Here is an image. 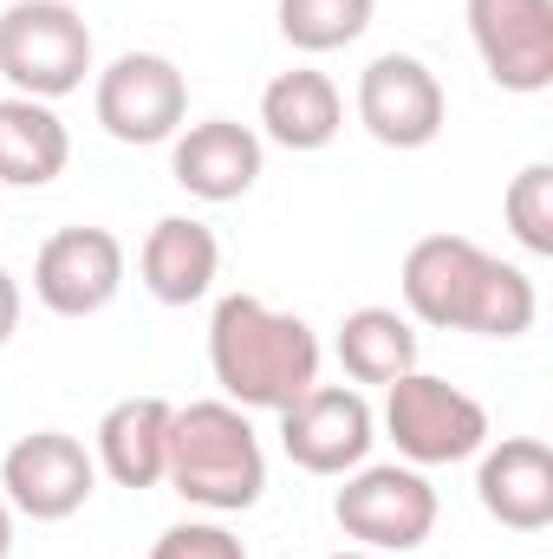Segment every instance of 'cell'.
Returning <instances> with one entry per match:
<instances>
[{
    "label": "cell",
    "mask_w": 553,
    "mask_h": 559,
    "mask_svg": "<svg viewBox=\"0 0 553 559\" xmlns=\"http://www.w3.org/2000/svg\"><path fill=\"white\" fill-rule=\"evenodd\" d=\"M404 306L436 332H475V338H521L541 312L534 280L469 235H423L404 254Z\"/></svg>",
    "instance_id": "obj_1"
},
{
    "label": "cell",
    "mask_w": 553,
    "mask_h": 559,
    "mask_svg": "<svg viewBox=\"0 0 553 559\" xmlns=\"http://www.w3.org/2000/svg\"><path fill=\"white\" fill-rule=\"evenodd\" d=\"M209 371L235 411H293L319 384V338L299 312H280L255 293L215 299Z\"/></svg>",
    "instance_id": "obj_2"
},
{
    "label": "cell",
    "mask_w": 553,
    "mask_h": 559,
    "mask_svg": "<svg viewBox=\"0 0 553 559\" xmlns=\"http://www.w3.org/2000/svg\"><path fill=\"white\" fill-rule=\"evenodd\" d=\"M163 481L202 514H248L268 495V455H261V436H255L248 411H235L228 397L183 404L169 417Z\"/></svg>",
    "instance_id": "obj_3"
},
{
    "label": "cell",
    "mask_w": 553,
    "mask_h": 559,
    "mask_svg": "<svg viewBox=\"0 0 553 559\" xmlns=\"http://www.w3.org/2000/svg\"><path fill=\"white\" fill-rule=\"evenodd\" d=\"M92 72V26L72 0H13L0 7V79L13 98H66Z\"/></svg>",
    "instance_id": "obj_4"
},
{
    "label": "cell",
    "mask_w": 553,
    "mask_h": 559,
    "mask_svg": "<svg viewBox=\"0 0 553 559\" xmlns=\"http://www.w3.org/2000/svg\"><path fill=\"white\" fill-rule=\"evenodd\" d=\"M385 436L411 468H449L489 449V411L449 378L404 371L398 384H385Z\"/></svg>",
    "instance_id": "obj_5"
},
{
    "label": "cell",
    "mask_w": 553,
    "mask_h": 559,
    "mask_svg": "<svg viewBox=\"0 0 553 559\" xmlns=\"http://www.w3.org/2000/svg\"><path fill=\"white\" fill-rule=\"evenodd\" d=\"M332 521L365 554H411L436 527V488L411 462H378V468L358 462L345 475V488L332 495Z\"/></svg>",
    "instance_id": "obj_6"
},
{
    "label": "cell",
    "mask_w": 553,
    "mask_h": 559,
    "mask_svg": "<svg viewBox=\"0 0 553 559\" xmlns=\"http://www.w3.org/2000/svg\"><path fill=\"white\" fill-rule=\"evenodd\" d=\"M92 111L105 124V138L118 143H169L189 118V79L176 72V59L163 52H118L98 72Z\"/></svg>",
    "instance_id": "obj_7"
},
{
    "label": "cell",
    "mask_w": 553,
    "mask_h": 559,
    "mask_svg": "<svg viewBox=\"0 0 553 559\" xmlns=\"http://www.w3.org/2000/svg\"><path fill=\"white\" fill-rule=\"evenodd\" d=\"M0 488H7V508L26 521H72L98 488V462L85 455L79 436L33 429L0 455Z\"/></svg>",
    "instance_id": "obj_8"
},
{
    "label": "cell",
    "mask_w": 553,
    "mask_h": 559,
    "mask_svg": "<svg viewBox=\"0 0 553 559\" xmlns=\"http://www.w3.org/2000/svg\"><path fill=\"white\" fill-rule=\"evenodd\" d=\"M125 286V241L111 228H59L33 254V299L59 319H92Z\"/></svg>",
    "instance_id": "obj_9"
},
{
    "label": "cell",
    "mask_w": 553,
    "mask_h": 559,
    "mask_svg": "<svg viewBox=\"0 0 553 559\" xmlns=\"http://www.w3.org/2000/svg\"><path fill=\"white\" fill-rule=\"evenodd\" d=\"M378 442V417L352 384H313L293 411H280V449L306 475H352Z\"/></svg>",
    "instance_id": "obj_10"
},
{
    "label": "cell",
    "mask_w": 553,
    "mask_h": 559,
    "mask_svg": "<svg viewBox=\"0 0 553 559\" xmlns=\"http://www.w3.org/2000/svg\"><path fill=\"white\" fill-rule=\"evenodd\" d=\"M449 98L436 85V72L416 52H378L358 72V124L385 150H423L443 138Z\"/></svg>",
    "instance_id": "obj_11"
},
{
    "label": "cell",
    "mask_w": 553,
    "mask_h": 559,
    "mask_svg": "<svg viewBox=\"0 0 553 559\" xmlns=\"http://www.w3.org/2000/svg\"><path fill=\"white\" fill-rule=\"evenodd\" d=\"M469 39L502 92L534 98L553 85V0H469Z\"/></svg>",
    "instance_id": "obj_12"
},
{
    "label": "cell",
    "mask_w": 553,
    "mask_h": 559,
    "mask_svg": "<svg viewBox=\"0 0 553 559\" xmlns=\"http://www.w3.org/2000/svg\"><path fill=\"white\" fill-rule=\"evenodd\" d=\"M475 501L489 521H502L515 534L553 527V449L541 436H502L495 449H482Z\"/></svg>",
    "instance_id": "obj_13"
},
{
    "label": "cell",
    "mask_w": 553,
    "mask_h": 559,
    "mask_svg": "<svg viewBox=\"0 0 553 559\" xmlns=\"http://www.w3.org/2000/svg\"><path fill=\"white\" fill-rule=\"evenodd\" d=\"M261 163H268L261 131H248L235 118L189 124V131H176V150H169V176L196 202H242L261 182Z\"/></svg>",
    "instance_id": "obj_14"
},
{
    "label": "cell",
    "mask_w": 553,
    "mask_h": 559,
    "mask_svg": "<svg viewBox=\"0 0 553 559\" xmlns=\"http://www.w3.org/2000/svg\"><path fill=\"white\" fill-rule=\"evenodd\" d=\"M138 274L143 293L156 306H196L215 293V274H222V241L215 228H202L196 215H163L138 248Z\"/></svg>",
    "instance_id": "obj_15"
},
{
    "label": "cell",
    "mask_w": 553,
    "mask_h": 559,
    "mask_svg": "<svg viewBox=\"0 0 553 559\" xmlns=\"http://www.w3.org/2000/svg\"><path fill=\"white\" fill-rule=\"evenodd\" d=\"M169 417L176 404L169 397H125L98 417V468L118 481V488H156L163 481V462H169Z\"/></svg>",
    "instance_id": "obj_16"
},
{
    "label": "cell",
    "mask_w": 553,
    "mask_h": 559,
    "mask_svg": "<svg viewBox=\"0 0 553 559\" xmlns=\"http://www.w3.org/2000/svg\"><path fill=\"white\" fill-rule=\"evenodd\" d=\"M339 131H345V98L326 72L293 66V72L268 79V92H261V138L268 143L306 156V150H326Z\"/></svg>",
    "instance_id": "obj_17"
},
{
    "label": "cell",
    "mask_w": 553,
    "mask_h": 559,
    "mask_svg": "<svg viewBox=\"0 0 553 559\" xmlns=\"http://www.w3.org/2000/svg\"><path fill=\"white\" fill-rule=\"evenodd\" d=\"M72 163V131L59 124L52 105L39 98H0V182L13 189H46Z\"/></svg>",
    "instance_id": "obj_18"
},
{
    "label": "cell",
    "mask_w": 553,
    "mask_h": 559,
    "mask_svg": "<svg viewBox=\"0 0 553 559\" xmlns=\"http://www.w3.org/2000/svg\"><path fill=\"white\" fill-rule=\"evenodd\" d=\"M339 365L352 384H398L416 371V325L398 306H358L339 325Z\"/></svg>",
    "instance_id": "obj_19"
},
{
    "label": "cell",
    "mask_w": 553,
    "mask_h": 559,
    "mask_svg": "<svg viewBox=\"0 0 553 559\" xmlns=\"http://www.w3.org/2000/svg\"><path fill=\"white\" fill-rule=\"evenodd\" d=\"M378 0H280V39L293 52H339L372 26Z\"/></svg>",
    "instance_id": "obj_20"
},
{
    "label": "cell",
    "mask_w": 553,
    "mask_h": 559,
    "mask_svg": "<svg viewBox=\"0 0 553 559\" xmlns=\"http://www.w3.org/2000/svg\"><path fill=\"white\" fill-rule=\"evenodd\" d=\"M502 215H508V228L528 254H553V163H528L508 182Z\"/></svg>",
    "instance_id": "obj_21"
},
{
    "label": "cell",
    "mask_w": 553,
    "mask_h": 559,
    "mask_svg": "<svg viewBox=\"0 0 553 559\" xmlns=\"http://www.w3.org/2000/svg\"><path fill=\"white\" fill-rule=\"evenodd\" d=\"M150 559H248V547H242L222 521H176V527L150 547Z\"/></svg>",
    "instance_id": "obj_22"
},
{
    "label": "cell",
    "mask_w": 553,
    "mask_h": 559,
    "mask_svg": "<svg viewBox=\"0 0 553 559\" xmlns=\"http://www.w3.org/2000/svg\"><path fill=\"white\" fill-rule=\"evenodd\" d=\"M13 332H20V280L0 267V345H7Z\"/></svg>",
    "instance_id": "obj_23"
},
{
    "label": "cell",
    "mask_w": 553,
    "mask_h": 559,
    "mask_svg": "<svg viewBox=\"0 0 553 559\" xmlns=\"http://www.w3.org/2000/svg\"><path fill=\"white\" fill-rule=\"evenodd\" d=\"M13 554V508H7V495H0V559Z\"/></svg>",
    "instance_id": "obj_24"
},
{
    "label": "cell",
    "mask_w": 553,
    "mask_h": 559,
    "mask_svg": "<svg viewBox=\"0 0 553 559\" xmlns=\"http://www.w3.org/2000/svg\"><path fill=\"white\" fill-rule=\"evenodd\" d=\"M332 559H385V554H365V547H358V554H332Z\"/></svg>",
    "instance_id": "obj_25"
}]
</instances>
